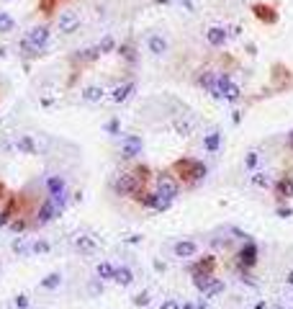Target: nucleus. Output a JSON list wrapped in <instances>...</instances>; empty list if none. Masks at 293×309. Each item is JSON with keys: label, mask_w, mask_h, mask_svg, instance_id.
<instances>
[{"label": "nucleus", "mask_w": 293, "mask_h": 309, "mask_svg": "<svg viewBox=\"0 0 293 309\" xmlns=\"http://www.w3.org/2000/svg\"><path fill=\"white\" fill-rule=\"evenodd\" d=\"M149 178H152L149 167L139 165L136 170H131V173H123V175L116 180V193H118V196H134V198H136L142 191H147Z\"/></svg>", "instance_id": "obj_1"}, {"label": "nucleus", "mask_w": 293, "mask_h": 309, "mask_svg": "<svg viewBox=\"0 0 293 309\" xmlns=\"http://www.w3.org/2000/svg\"><path fill=\"white\" fill-rule=\"evenodd\" d=\"M173 173L175 175H180L188 185H195L198 180H203V175H206V165L200 162V160H191V157H183V160H178L175 165H173Z\"/></svg>", "instance_id": "obj_2"}, {"label": "nucleus", "mask_w": 293, "mask_h": 309, "mask_svg": "<svg viewBox=\"0 0 293 309\" xmlns=\"http://www.w3.org/2000/svg\"><path fill=\"white\" fill-rule=\"evenodd\" d=\"M154 188H157V193H160L165 201H170V204H173V201L178 198V193H180L175 178H173V175H167V173L157 175V180H154Z\"/></svg>", "instance_id": "obj_3"}, {"label": "nucleus", "mask_w": 293, "mask_h": 309, "mask_svg": "<svg viewBox=\"0 0 293 309\" xmlns=\"http://www.w3.org/2000/svg\"><path fill=\"white\" fill-rule=\"evenodd\" d=\"M49 36H52V28L46 26V23H39V26H34V28L28 31V36H26V39H28L31 44H34L36 49H44L46 41H49Z\"/></svg>", "instance_id": "obj_4"}, {"label": "nucleus", "mask_w": 293, "mask_h": 309, "mask_svg": "<svg viewBox=\"0 0 293 309\" xmlns=\"http://www.w3.org/2000/svg\"><path fill=\"white\" fill-rule=\"evenodd\" d=\"M136 201H139L142 206H147V209H157V211H162V209H167V206H170V201H165L157 191H154V193L142 191V193L136 196Z\"/></svg>", "instance_id": "obj_5"}, {"label": "nucleus", "mask_w": 293, "mask_h": 309, "mask_svg": "<svg viewBox=\"0 0 293 309\" xmlns=\"http://www.w3.org/2000/svg\"><path fill=\"white\" fill-rule=\"evenodd\" d=\"M62 214V209L54 204V201H52V196L49 198H46L44 201V204H41V209H39V219H36V224H46V222H49V219H57V216Z\"/></svg>", "instance_id": "obj_6"}, {"label": "nucleus", "mask_w": 293, "mask_h": 309, "mask_svg": "<svg viewBox=\"0 0 293 309\" xmlns=\"http://www.w3.org/2000/svg\"><path fill=\"white\" fill-rule=\"evenodd\" d=\"M77 26H80V15H77L75 10L62 13L59 21H57V28L62 31V34H72V31H77Z\"/></svg>", "instance_id": "obj_7"}, {"label": "nucleus", "mask_w": 293, "mask_h": 309, "mask_svg": "<svg viewBox=\"0 0 293 309\" xmlns=\"http://www.w3.org/2000/svg\"><path fill=\"white\" fill-rule=\"evenodd\" d=\"M252 13H255V18H257V21L268 23V26H273V23L278 21V10H275L273 5H265V3L252 5Z\"/></svg>", "instance_id": "obj_8"}, {"label": "nucleus", "mask_w": 293, "mask_h": 309, "mask_svg": "<svg viewBox=\"0 0 293 309\" xmlns=\"http://www.w3.org/2000/svg\"><path fill=\"white\" fill-rule=\"evenodd\" d=\"M175 134H180V137H191L193 134V129H195V119L191 116V114H183V116H175Z\"/></svg>", "instance_id": "obj_9"}, {"label": "nucleus", "mask_w": 293, "mask_h": 309, "mask_svg": "<svg viewBox=\"0 0 293 309\" xmlns=\"http://www.w3.org/2000/svg\"><path fill=\"white\" fill-rule=\"evenodd\" d=\"M237 258H239V266H242V268H252L255 263H257V245H255V242H247L242 250H239Z\"/></svg>", "instance_id": "obj_10"}, {"label": "nucleus", "mask_w": 293, "mask_h": 309, "mask_svg": "<svg viewBox=\"0 0 293 309\" xmlns=\"http://www.w3.org/2000/svg\"><path fill=\"white\" fill-rule=\"evenodd\" d=\"M18 216V196H8V201H5V206H3V211H0V227L3 224H8L10 219H15Z\"/></svg>", "instance_id": "obj_11"}, {"label": "nucleus", "mask_w": 293, "mask_h": 309, "mask_svg": "<svg viewBox=\"0 0 293 309\" xmlns=\"http://www.w3.org/2000/svg\"><path fill=\"white\" fill-rule=\"evenodd\" d=\"M139 152H142V137L131 134V137L123 139V145H121V154H123V157H136Z\"/></svg>", "instance_id": "obj_12"}, {"label": "nucleus", "mask_w": 293, "mask_h": 309, "mask_svg": "<svg viewBox=\"0 0 293 309\" xmlns=\"http://www.w3.org/2000/svg\"><path fill=\"white\" fill-rule=\"evenodd\" d=\"M147 49H149L152 54L162 57V54L167 52V39H165L162 34H149V36H147Z\"/></svg>", "instance_id": "obj_13"}, {"label": "nucleus", "mask_w": 293, "mask_h": 309, "mask_svg": "<svg viewBox=\"0 0 293 309\" xmlns=\"http://www.w3.org/2000/svg\"><path fill=\"white\" fill-rule=\"evenodd\" d=\"M208 273H216V258L213 255L195 260V266H193V276H208Z\"/></svg>", "instance_id": "obj_14"}, {"label": "nucleus", "mask_w": 293, "mask_h": 309, "mask_svg": "<svg viewBox=\"0 0 293 309\" xmlns=\"http://www.w3.org/2000/svg\"><path fill=\"white\" fill-rule=\"evenodd\" d=\"M206 39H208L211 46H224L226 39H229V34H226V28H221V26H211L206 31Z\"/></svg>", "instance_id": "obj_15"}, {"label": "nucleus", "mask_w": 293, "mask_h": 309, "mask_svg": "<svg viewBox=\"0 0 293 309\" xmlns=\"http://www.w3.org/2000/svg\"><path fill=\"white\" fill-rule=\"evenodd\" d=\"M198 253V245L193 242V240H180V242H175V255L178 258H193Z\"/></svg>", "instance_id": "obj_16"}, {"label": "nucleus", "mask_w": 293, "mask_h": 309, "mask_svg": "<svg viewBox=\"0 0 293 309\" xmlns=\"http://www.w3.org/2000/svg\"><path fill=\"white\" fill-rule=\"evenodd\" d=\"M96 247L98 245H96V240H93V237H85L83 235V237L75 240V250L80 253V255H93V253H96Z\"/></svg>", "instance_id": "obj_17"}, {"label": "nucleus", "mask_w": 293, "mask_h": 309, "mask_svg": "<svg viewBox=\"0 0 293 309\" xmlns=\"http://www.w3.org/2000/svg\"><path fill=\"white\" fill-rule=\"evenodd\" d=\"M275 196L278 198H291L293 196V178L291 175H286L275 183Z\"/></svg>", "instance_id": "obj_18"}, {"label": "nucleus", "mask_w": 293, "mask_h": 309, "mask_svg": "<svg viewBox=\"0 0 293 309\" xmlns=\"http://www.w3.org/2000/svg\"><path fill=\"white\" fill-rule=\"evenodd\" d=\"M203 147H206L208 152H219V147H221V132H219V129L208 132L206 139H203Z\"/></svg>", "instance_id": "obj_19"}, {"label": "nucleus", "mask_w": 293, "mask_h": 309, "mask_svg": "<svg viewBox=\"0 0 293 309\" xmlns=\"http://www.w3.org/2000/svg\"><path fill=\"white\" fill-rule=\"evenodd\" d=\"M113 281H116L118 286H129V284L134 281L131 268H113Z\"/></svg>", "instance_id": "obj_20"}, {"label": "nucleus", "mask_w": 293, "mask_h": 309, "mask_svg": "<svg viewBox=\"0 0 293 309\" xmlns=\"http://www.w3.org/2000/svg\"><path fill=\"white\" fill-rule=\"evenodd\" d=\"M193 284H195V289L198 291H208L213 284H216V278H213V273H208V276H193Z\"/></svg>", "instance_id": "obj_21"}, {"label": "nucleus", "mask_w": 293, "mask_h": 309, "mask_svg": "<svg viewBox=\"0 0 293 309\" xmlns=\"http://www.w3.org/2000/svg\"><path fill=\"white\" fill-rule=\"evenodd\" d=\"M10 31H15V18L10 13L0 10V34H10Z\"/></svg>", "instance_id": "obj_22"}, {"label": "nucleus", "mask_w": 293, "mask_h": 309, "mask_svg": "<svg viewBox=\"0 0 293 309\" xmlns=\"http://www.w3.org/2000/svg\"><path fill=\"white\" fill-rule=\"evenodd\" d=\"M134 93V83H126V85H118L116 90H113V103H123L129 96Z\"/></svg>", "instance_id": "obj_23"}, {"label": "nucleus", "mask_w": 293, "mask_h": 309, "mask_svg": "<svg viewBox=\"0 0 293 309\" xmlns=\"http://www.w3.org/2000/svg\"><path fill=\"white\" fill-rule=\"evenodd\" d=\"M83 98H85L88 103H98V101L103 98V88H98V85L85 88V90H83Z\"/></svg>", "instance_id": "obj_24"}, {"label": "nucleus", "mask_w": 293, "mask_h": 309, "mask_svg": "<svg viewBox=\"0 0 293 309\" xmlns=\"http://www.w3.org/2000/svg\"><path fill=\"white\" fill-rule=\"evenodd\" d=\"M46 188H49L52 196L54 193H62V191H65V180H62L59 175H49V178H46Z\"/></svg>", "instance_id": "obj_25"}, {"label": "nucleus", "mask_w": 293, "mask_h": 309, "mask_svg": "<svg viewBox=\"0 0 293 309\" xmlns=\"http://www.w3.org/2000/svg\"><path fill=\"white\" fill-rule=\"evenodd\" d=\"M98 49H100V54H113L116 52V39L111 34H105L100 39V44H98Z\"/></svg>", "instance_id": "obj_26"}, {"label": "nucleus", "mask_w": 293, "mask_h": 309, "mask_svg": "<svg viewBox=\"0 0 293 309\" xmlns=\"http://www.w3.org/2000/svg\"><path fill=\"white\" fill-rule=\"evenodd\" d=\"M18 150H21V152H26V154H34V152H36V145H34V139H31L28 134H23V137L18 139Z\"/></svg>", "instance_id": "obj_27"}, {"label": "nucleus", "mask_w": 293, "mask_h": 309, "mask_svg": "<svg viewBox=\"0 0 293 309\" xmlns=\"http://www.w3.org/2000/svg\"><path fill=\"white\" fill-rule=\"evenodd\" d=\"M213 83H216V72H203V75L198 77V85H200V88H206V90H211Z\"/></svg>", "instance_id": "obj_28"}, {"label": "nucleus", "mask_w": 293, "mask_h": 309, "mask_svg": "<svg viewBox=\"0 0 293 309\" xmlns=\"http://www.w3.org/2000/svg\"><path fill=\"white\" fill-rule=\"evenodd\" d=\"M242 96V90H239V85H234V83H229L226 88H224V98L226 101H237Z\"/></svg>", "instance_id": "obj_29"}, {"label": "nucleus", "mask_w": 293, "mask_h": 309, "mask_svg": "<svg viewBox=\"0 0 293 309\" xmlns=\"http://www.w3.org/2000/svg\"><path fill=\"white\" fill-rule=\"evenodd\" d=\"M59 284H62V276H59V273H49V276H46L44 281H41L44 289H57Z\"/></svg>", "instance_id": "obj_30"}, {"label": "nucleus", "mask_w": 293, "mask_h": 309, "mask_svg": "<svg viewBox=\"0 0 293 309\" xmlns=\"http://www.w3.org/2000/svg\"><path fill=\"white\" fill-rule=\"evenodd\" d=\"M98 276L103 278V281L113 278V266H111V263H100V266H98Z\"/></svg>", "instance_id": "obj_31"}, {"label": "nucleus", "mask_w": 293, "mask_h": 309, "mask_svg": "<svg viewBox=\"0 0 293 309\" xmlns=\"http://www.w3.org/2000/svg\"><path fill=\"white\" fill-rule=\"evenodd\" d=\"M121 57H123V59H136V49H134L131 44H123V46H121Z\"/></svg>", "instance_id": "obj_32"}, {"label": "nucleus", "mask_w": 293, "mask_h": 309, "mask_svg": "<svg viewBox=\"0 0 293 309\" xmlns=\"http://www.w3.org/2000/svg\"><path fill=\"white\" fill-rule=\"evenodd\" d=\"M134 304L136 307H147L149 304V291H139L136 297H134Z\"/></svg>", "instance_id": "obj_33"}, {"label": "nucleus", "mask_w": 293, "mask_h": 309, "mask_svg": "<svg viewBox=\"0 0 293 309\" xmlns=\"http://www.w3.org/2000/svg\"><path fill=\"white\" fill-rule=\"evenodd\" d=\"M54 5H57V0H39V10L41 13H52Z\"/></svg>", "instance_id": "obj_34"}, {"label": "nucleus", "mask_w": 293, "mask_h": 309, "mask_svg": "<svg viewBox=\"0 0 293 309\" xmlns=\"http://www.w3.org/2000/svg\"><path fill=\"white\" fill-rule=\"evenodd\" d=\"M10 229H13V232H23V229H26V219H23V216H18V219H10Z\"/></svg>", "instance_id": "obj_35"}, {"label": "nucleus", "mask_w": 293, "mask_h": 309, "mask_svg": "<svg viewBox=\"0 0 293 309\" xmlns=\"http://www.w3.org/2000/svg\"><path fill=\"white\" fill-rule=\"evenodd\" d=\"M118 129H121V121L118 119H111V121L105 124V132L108 134H118Z\"/></svg>", "instance_id": "obj_36"}, {"label": "nucleus", "mask_w": 293, "mask_h": 309, "mask_svg": "<svg viewBox=\"0 0 293 309\" xmlns=\"http://www.w3.org/2000/svg\"><path fill=\"white\" fill-rule=\"evenodd\" d=\"M257 160H260V154L257 152H250V154H247V160H244V165L252 170V167H257Z\"/></svg>", "instance_id": "obj_37"}, {"label": "nucleus", "mask_w": 293, "mask_h": 309, "mask_svg": "<svg viewBox=\"0 0 293 309\" xmlns=\"http://www.w3.org/2000/svg\"><path fill=\"white\" fill-rule=\"evenodd\" d=\"M34 253H49V242H46V240H39V242L34 245Z\"/></svg>", "instance_id": "obj_38"}, {"label": "nucleus", "mask_w": 293, "mask_h": 309, "mask_svg": "<svg viewBox=\"0 0 293 309\" xmlns=\"http://www.w3.org/2000/svg\"><path fill=\"white\" fill-rule=\"evenodd\" d=\"M15 307L26 309V307H28V297H23V294H21V297H15Z\"/></svg>", "instance_id": "obj_39"}, {"label": "nucleus", "mask_w": 293, "mask_h": 309, "mask_svg": "<svg viewBox=\"0 0 293 309\" xmlns=\"http://www.w3.org/2000/svg\"><path fill=\"white\" fill-rule=\"evenodd\" d=\"M160 309H180V304H178L175 299H167V302H165V304H162Z\"/></svg>", "instance_id": "obj_40"}, {"label": "nucleus", "mask_w": 293, "mask_h": 309, "mask_svg": "<svg viewBox=\"0 0 293 309\" xmlns=\"http://www.w3.org/2000/svg\"><path fill=\"white\" fill-rule=\"evenodd\" d=\"M252 183H255V185H268V178H265V175H260V173H257V175L252 178Z\"/></svg>", "instance_id": "obj_41"}, {"label": "nucleus", "mask_w": 293, "mask_h": 309, "mask_svg": "<svg viewBox=\"0 0 293 309\" xmlns=\"http://www.w3.org/2000/svg\"><path fill=\"white\" fill-rule=\"evenodd\" d=\"M13 247H15V253H26V247H23V242H21V240H18V242H15Z\"/></svg>", "instance_id": "obj_42"}, {"label": "nucleus", "mask_w": 293, "mask_h": 309, "mask_svg": "<svg viewBox=\"0 0 293 309\" xmlns=\"http://www.w3.org/2000/svg\"><path fill=\"white\" fill-rule=\"evenodd\" d=\"M278 216H291V209H286V206L278 209Z\"/></svg>", "instance_id": "obj_43"}, {"label": "nucleus", "mask_w": 293, "mask_h": 309, "mask_svg": "<svg viewBox=\"0 0 293 309\" xmlns=\"http://www.w3.org/2000/svg\"><path fill=\"white\" fill-rule=\"evenodd\" d=\"M288 145H291V150H293V132H291V137H288Z\"/></svg>", "instance_id": "obj_44"}, {"label": "nucleus", "mask_w": 293, "mask_h": 309, "mask_svg": "<svg viewBox=\"0 0 293 309\" xmlns=\"http://www.w3.org/2000/svg\"><path fill=\"white\" fill-rule=\"evenodd\" d=\"M286 281H288V284H293V273H288V278H286Z\"/></svg>", "instance_id": "obj_45"}, {"label": "nucleus", "mask_w": 293, "mask_h": 309, "mask_svg": "<svg viewBox=\"0 0 293 309\" xmlns=\"http://www.w3.org/2000/svg\"><path fill=\"white\" fill-rule=\"evenodd\" d=\"M183 309H195V307H193V304H185V307H183Z\"/></svg>", "instance_id": "obj_46"}, {"label": "nucleus", "mask_w": 293, "mask_h": 309, "mask_svg": "<svg viewBox=\"0 0 293 309\" xmlns=\"http://www.w3.org/2000/svg\"><path fill=\"white\" fill-rule=\"evenodd\" d=\"M273 309H283V307H281V304H278V307H273Z\"/></svg>", "instance_id": "obj_47"}]
</instances>
